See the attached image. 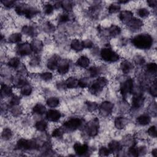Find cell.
Wrapping results in <instances>:
<instances>
[{"instance_id": "obj_1", "label": "cell", "mask_w": 157, "mask_h": 157, "mask_svg": "<svg viewBox=\"0 0 157 157\" xmlns=\"http://www.w3.org/2000/svg\"><path fill=\"white\" fill-rule=\"evenodd\" d=\"M134 46L139 49H149L153 44V38L149 34H140L132 39Z\"/></svg>"}, {"instance_id": "obj_55", "label": "cell", "mask_w": 157, "mask_h": 157, "mask_svg": "<svg viewBox=\"0 0 157 157\" xmlns=\"http://www.w3.org/2000/svg\"><path fill=\"white\" fill-rule=\"evenodd\" d=\"M83 44L84 48H87V49H90L93 47V42L89 40V39H86L83 41Z\"/></svg>"}, {"instance_id": "obj_56", "label": "cell", "mask_w": 157, "mask_h": 157, "mask_svg": "<svg viewBox=\"0 0 157 157\" xmlns=\"http://www.w3.org/2000/svg\"><path fill=\"white\" fill-rule=\"evenodd\" d=\"M147 3L150 7H155L156 6L157 1L156 0H149V1H147Z\"/></svg>"}, {"instance_id": "obj_6", "label": "cell", "mask_w": 157, "mask_h": 157, "mask_svg": "<svg viewBox=\"0 0 157 157\" xmlns=\"http://www.w3.org/2000/svg\"><path fill=\"white\" fill-rule=\"evenodd\" d=\"M33 51L32 45L28 42H25L19 44L17 47V54L20 56H26L31 54Z\"/></svg>"}, {"instance_id": "obj_7", "label": "cell", "mask_w": 157, "mask_h": 157, "mask_svg": "<svg viewBox=\"0 0 157 157\" xmlns=\"http://www.w3.org/2000/svg\"><path fill=\"white\" fill-rule=\"evenodd\" d=\"M134 82L132 78H128L124 83H122L120 86V93L124 97L131 93L133 91Z\"/></svg>"}, {"instance_id": "obj_52", "label": "cell", "mask_w": 157, "mask_h": 157, "mask_svg": "<svg viewBox=\"0 0 157 157\" xmlns=\"http://www.w3.org/2000/svg\"><path fill=\"white\" fill-rule=\"evenodd\" d=\"M1 3L7 8H11L15 5V1H11V0H5V1H1Z\"/></svg>"}, {"instance_id": "obj_17", "label": "cell", "mask_w": 157, "mask_h": 157, "mask_svg": "<svg viewBox=\"0 0 157 157\" xmlns=\"http://www.w3.org/2000/svg\"><path fill=\"white\" fill-rule=\"evenodd\" d=\"M57 69H58V73H59V74L65 75L69 71V63L68 62H66V61H65V62L60 63L58 65Z\"/></svg>"}, {"instance_id": "obj_53", "label": "cell", "mask_w": 157, "mask_h": 157, "mask_svg": "<svg viewBox=\"0 0 157 157\" xmlns=\"http://www.w3.org/2000/svg\"><path fill=\"white\" fill-rule=\"evenodd\" d=\"M20 102V98L17 97V96H14L13 97L10 101V104L12 106H17Z\"/></svg>"}, {"instance_id": "obj_44", "label": "cell", "mask_w": 157, "mask_h": 157, "mask_svg": "<svg viewBox=\"0 0 157 157\" xmlns=\"http://www.w3.org/2000/svg\"><path fill=\"white\" fill-rule=\"evenodd\" d=\"M25 4H18L15 6V12L16 13L19 15H24V12H25Z\"/></svg>"}, {"instance_id": "obj_42", "label": "cell", "mask_w": 157, "mask_h": 157, "mask_svg": "<svg viewBox=\"0 0 157 157\" xmlns=\"http://www.w3.org/2000/svg\"><path fill=\"white\" fill-rule=\"evenodd\" d=\"M146 69L148 72L150 73H155L156 72L157 66L155 63H150L146 66Z\"/></svg>"}, {"instance_id": "obj_25", "label": "cell", "mask_w": 157, "mask_h": 157, "mask_svg": "<svg viewBox=\"0 0 157 157\" xmlns=\"http://www.w3.org/2000/svg\"><path fill=\"white\" fill-rule=\"evenodd\" d=\"M31 45L33 51L35 52L36 54H38L42 50L43 44L39 40H34Z\"/></svg>"}, {"instance_id": "obj_48", "label": "cell", "mask_w": 157, "mask_h": 157, "mask_svg": "<svg viewBox=\"0 0 157 157\" xmlns=\"http://www.w3.org/2000/svg\"><path fill=\"white\" fill-rule=\"evenodd\" d=\"M128 153H129V155L130 156H137L139 155L138 149L134 146H132L129 148V150H128Z\"/></svg>"}, {"instance_id": "obj_31", "label": "cell", "mask_w": 157, "mask_h": 157, "mask_svg": "<svg viewBox=\"0 0 157 157\" xmlns=\"http://www.w3.org/2000/svg\"><path fill=\"white\" fill-rule=\"evenodd\" d=\"M35 128L39 132H44L47 128V123L44 120L38 121L35 124Z\"/></svg>"}, {"instance_id": "obj_39", "label": "cell", "mask_w": 157, "mask_h": 157, "mask_svg": "<svg viewBox=\"0 0 157 157\" xmlns=\"http://www.w3.org/2000/svg\"><path fill=\"white\" fill-rule=\"evenodd\" d=\"M54 6L50 3H46L43 6V10L46 15H50L54 11Z\"/></svg>"}, {"instance_id": "obj_30", "label": "cell", "mask_w": 157, "mask_h": 157, "mask_svg": "<svg viewBox=\"0 0 157 157\" xmlns=\"http://www.w3.org/2000/svg\"><path fill=\"white\" fill-rule=\"evenodd\" d=\"M109 34L113 37H116L121 33V28L117 25H112L109 30Z\"/></svg>"}, {"instance_id": "obj_10", "label": "cell", "mask_w": 157, "mask_h": 157, "mask_svg": "<svg viewBox=\"0 0 157 157\" xmlns=\"http://www.w3.org/2000/svg\"><path fill=\"white\" fill-rule=\"evenodd\" d=\"M61 117H62V114L57 110L51 109L46 113V118L50 121L57 122L60 119Z\"/></svg>"}, {"instance_id": "obj_15", "label": "cell", "mask_w": 157, "mask_h": 157, "mask_svg": "<svg viewBox=\"0 0 157 157\" xmlns=\"http://www.w3.org/2000/svg\"><path fill=\"white\" fill-rule=\"evenodd\" d=\"M144 102V98L142 95H136L132 100V106L134 109L140 108L142 106Z\"/></svg>"}, {"instance_id": "obj_14", "label": "cell", "mask_w": 157, "mask_h": 157, "mask_svg": "<svg viewBox=\"0 0 157 157\" xmlns=\"http://www.w3.org/2000/svg\"><path fill=\"white\" fill-rule=\"evenodd\" d=\"M133 18V13L129 11H123L119 14V19L124 23H128Z\"/></svg>"}, {"instance_id": "obj_51", "label": "cell", "mask_w": 157, "mask_h": 157, "mask_svg": "<svg viewBox=\"0 0 157 157\" xmlns=\"http://www.w3.org/2000/svg\"><path fill=\"white\" fill-rule=\"evenodd\" d=\"M147 133L153 137H156V126H150L147 130Z\"/></svg>"}, {"instance_id": "obj_13", "label": "cell", "mask_w": 157, "mask_h": 157, "mask_svg": "<svg viewBox=\"0 0 157 157\" xmlns=\"http://www.w3.org/2000/svg\"><path fill=\"white\" fill-rule=\"evenodd\" d=\"M74 149L78 155H84L89 151V146L86 144L76 143L74 145Z\"/></svg>"}, {"instance_id": "obj_29", "label": "cell", "mask_w": 157, "mask_h": 157, "mask_svg": "<svg viewBox=\"0 0 157 157\" xmlns=\"http://www.w3.org/2000/svg\"><path fill=\"white\" fill-rule=\"evenodd\" d=\"M47 106L50 108H56L60 104V100L56 97H50L47 100Z\"/></svg>"}, {"instance_id": "obj_36", "label": "cell", "mask_w": 157, "mask_h": 157, "mask_svg": "<svg viewBox=\"0 0 157 157\" xmlns=\"http://www.w3.org/2000/svg\"><path fill=\"white\" fill-rule=\"evenodd\" d=\"M73 3L70 1H62V7L66 12H70L73 9Z\"/></svg>"}, {"instance_id": "obj_46", "label": "cell", "mask_w": 157, "mask_h": 157, "mask_svg": "<svg viewBox=\"0 0 157 157\" xmlns=\"http://www.w3.org/2000/svg\"><path fill=\"white\" fill-rule=\"evenodd\" d=\"M40 77L43 81L47 82V81H49L52 79V77H53V75H52V74L51 73L46 72V73H41L40 75Z\"/></svg>"}, {"instance_id": "obj_49", "label": "cell", "mask_w": 157, "mask_h": 157, "mask_svg": "<svg viewBox=\"0 0 157 157\" xmlns=\"http://www.w3.org/2000/svg\"><path fill=\"white\" fill-rule=\"evenodd\" d=\"M40 63V58L38 56L33 57L30 62V64L32 66H36Z\"/></svg>"}, {"instance_id": "obj_54", "label": "cell", "mask_w": 157, "mask_h": 157, "mask_svg": "<svg viewBox=\"0 0 157 157\" xmlns=\"http://www.w3.org/2000/svg\"><path fill=\"white\" fill-rule=\"evenodd\" d=\"M150 93L154 97H156L157 95V87H156V82L155 81L153 84L150 86Z\"/></svg>"}, {"instance_id": "obj_2", "label": "cell", "mask_w": 157, "mask_h": 157, "mask_svg": "<svg viewBox=\"0 0 157 157\" xmlns=\"http://www.w3.org/2000/svg\"><path fill=\"white\" fill-rule=\"evenodd\" d=\"M101 57L104 61L109 62H116L120 59L119 55L108 46L101 50Z\"/></svg>"}, {"instance_id": "obj_47", "label": "cell", "mask_w": 157, "mask_h": 157, "mask_svg": "<svg viewBox=\"0 0 157 157\" xmlns=\"http://www.w3.org/2000/svg\"><path fill=\"white\" fill-rule=\"evenodd\" d=\"M110 150L108 148L105 147H101L99 150V155L102 156H108L110 153Z\"/></svg>"}, {"instance_id": "obj_59", "label": "cell", "mask_w": 157, "mask_h": 157, "mask_svg": "<svg viewBox=\"0 0 157 157\" xmlns=\"http://www.w3.org/2000/svg\"><path fill=\"white\" fill-rule=\"evenodd\" d=\"M128 3V1H119L118 2V3H120V4H125V3Z\"/></svg>"}, {"instance_id": "obj_50", "label": "cell", "mask_w": 157, "mask_h": 157, "mask_svg": "<svg viewBox=\"0 0 157 157\" xmlns=\"http://www.w3.org/2000/svg\"><path fill=\"white\" fill-rule=\"evenodd\" d=\"M70 20V17H69V15L67 13H65L61 15L59 17V19L58 20L60 22H66L68 21H69Z\"/></svg>"}, {"instance_id": "obj_27", "label": "cell", "mask_w": 157, "mask_h": 157, "mask_svg": "<svg viewBox=\"0 0 157 157\" xmlns=\"http://www.w3.org/2000/svg\"><path fill=\"white\" fill-rule=\"evenodd\" d=\"M1 97H9L12 93V90L11 86L6 84L1 85Z\"/></svg>"}, {"instance_id": "obj_3", "label": "cell", "mask_w": 157, "mask_h": 157, "mask_svg": "<svg viewBox=\"0 0 157 157\" xmlns=\"http://www.w3.org/2000/svg\"><path fill=\"white\" fill-rule=\"evenodd\" d=\"M108 84V81L106 77H98L90 85V92L93 94H98L102 91L104 87L107 85Z\"/></svg>"}, {"instance_id": "obj_11", "label": "cell", "mask_w": 157, "mask_h": 157, "mask_svg": "<svg viewBox=\"0 0 157 157\" xmlns=\"http://www.w3.org/2000/svg\"><path fill=\"white\" fill-rule=\"evenodd\" d=\"M39 12V10L37 8L32 6H28L25 4L24 15H25L27 18L29 19H32L34 16H36Z\"/></svg>"}, {"instance_id": "obj_23", "label": "cell", "mask_w": 157, "mask_h": 157, "mask_svg": "<svg viewBox=\"0 0 157 157\" xmlns=\"http://www.w3.org/2000/svg\"><path fill=\"white\" fill-rule=\"evenodd\" d=\"M133 68V66L132 63H130L129 61L127 60H125L124 62H122L120 65V68L125 74H128V73H129Z\"/></svg>"}, {"instance_id": "obj_12", "label": "cell", "mask_w": 157, "mask_h": 157, "mask_svg": "<svg viewBox=\"0 0 157 157\" xmlns=\"http://www.w3.org/2000/svg\"><path fill=\"white\" fill-rule=\"evenodd\" d=\"M60 60V57L57 55L52 56L47 62V68L50 70H55L58 66V63Z\"/></svg>"}, {"instance_id": "obj_26", "label": "cell", "mask_w": 157, "mask_h": 157, "mask_svg": "<svg viewBox=\"0 0 157 157\" xmlns=\"http://www.w3.org/2000/svg\"><path fill=\"white\" fill-rule=\"evenodd\" d=\"M33 111L34 114H39V115H42L44 114L46 112V107L42 105V104H37L36 106L33 109Z\"/></svg>"}, {"instance_id": "obj_41", "label": "cell", "mask_w": 157, "mask_h": 157, "mask_svg": "<svg viewBox=\"0 0 157 157\" xmlns=\"http://www.w3.org/2000/svg\"><path fill=\"white\" fill-rule=\"evenodd\" d=\"M64 133V131L63 128H55L54 131L53 132H52V136L54 137H56V138H59L62 137L63 134Z\"/></svg>"}, {"instance_id": "obj_8", "label": "cell", "mask_w": 157, "mask_h": 157, "mask_svg": "<svg viewBox=\"0 0 157 157\" xmlns=\"http://www.w3.org/2000/svg\"><path fill=\"white\" fill-rule=\"evenodd\" d=\"M82 123V120L80 118H72L65 122L63 127L69 131H74L81 126Z\"/></svg>"}, {"instance_id": "obj_5", "label": "cell", "mask_w": 157, "mask_h": 157, "mask_svg": "<svg viewBox=\"0 0 157 157\" xmlns=\"http://www.w3.org/2000/svg\"><path fill=\"white\" fill-rule=\"evenodd\" d=\"M17 147L21 150H33L38 148V144L35 141L21 139L17 142Z\"/></svg>"}, {"instance_id": "obj_4", "label": "cell", "mask_w": 157, "mask_h": 157, "mask_svg": "<svg viewBox=\"0 0 157 157\" xmlns=\"http://www.w3.org/2000/svg\"><path fill=\"white\" fill-rule=\"evenodd\" d=\"M99 120L95 118L90 121L86 126V132L89 136L94 137L98 133Z\"/></svg>"}, {"instance_id": "obj_43", "label": "cell", "mask_w": 157, "mask_h": 157, "mask_svg": "<svg viewBox=\"0 0 157 157\" xmlns=\"http://www.w3.org/2000/svg\"><path fill=\"white\" fill-rule=\"evenodd\" d=\"M137 14L139 17H142V18H144V17H147L149 15L150 12L145 8H141L138 10Z\"/></svg>"}, {"instance_id": "obj_9", "label": "cell", "mask_w": 157, "mask_h": 157, "mask_svg": "<svg viewBox=\"0 0 157 157\" xmlns=\"http://www.w3.org/2000/svg\"><path fill=\"white\" fill-rule=\"evenodd\" d=\"M113 108H114V104L109 101H104L101 103L100 107V110L101 114L104 116H108L110 114Z\"/></svg>"}, {"instance_id": "obj_37", "label": "cell", "mask_w": 157, "mask_h": 157, "mask_svg": "<svg viewBox=\"0 0 157 157\" xmlns=\"http://www.w3.org/2000/svg\"><path fill=\"white\" fill-rule=\"evenodd\" d=\"M12 136V132L9 128H5L2 132V137L4 140H9Z\"/></svg>"}, {"instance_id": "obj_28", "label": "cell", "mask_w": 157, "mask_h": 157, "mask_svg": "<svg viewBox=\"0 0 157 157\" xmlns=\"http://www.w3.org/2000/svg\"><path fill=\"white\" fill-rule=\"evenodd\" d=\"M23 33H24L26 35H28L30 36H34V34H35V30L34 28L31 27V26L25 25L22 28V30Z\"/></svg>"}, {"instance_id": "obj_33", "label": "cell", "mask_w": 157, "mask_h": 157, "mask_svg": "<svg viewBox=\"0 0 157 157\" xmlns=\"http://www.w3.org/2000/svg\"><path fill=\"white\" fill-rule=\"evenodd\" d=\"M20 63V61L19 58L17 57H14L9 60L7 65L9 66H10L11 68H17V67L19 66Z\"/></svg>"}, {"instance_id": "obj_20", "label": "cell", "mask_w": 157, "mask_h": 157, "mask_svg": "<svg viewBox=\"0 0 157 157\" xmlns=\"http://www.w3.org/2000/svg\"><path fill=\"white\" fill-rule=\"evenodd\" d=\"M78 80L74 77H69L65 82L66 86L68 89H75L78 86Z\"/></svg>"}, {"instance_id": "obj_22", "label": "cell", "mask_w": 157, "mask_h": 157, "mask_svg": "<svg viewBox=\"0 0 157 157\" xmlns=\"http://www.w3.org/2000/svg\"><path fill=\"white\" fill-rule=\"evenodd\" d=\"M90 59L85 56H81L77 61V65L81 68H86L90 65Z\"/></svg>"}, {"instance_id": "obj_58", "label": "cell", "mask_w": 157, "mask_h": 157, "mask_svg": "<svg viewBox=\"0 0 157 157\" xmlns=\"http://www.w3.org/2000/svg\"><path fill=\"white\" fill-rule=\"evenodd\" d=\"M152 155L154 156H157V150L156 149H155L154 150H152Z\"/></svg>"}, {"instance_id": "obj_45", "label": "cell", "mask_w": 157, "mask_h": 157, "mask_svg": "<svg viewBox=\"0 0 157 157\" xmlns=\"http://www.w3.org/2000/svg\"><path fill=\"white\" fill-rule=\"evenodd\" d=\"M89 78H86V77H84V78H81V79L78 80V86L81 87V88H85L89 85Z\"/></svg>"}, {"instance_id": "obj_38", "label": "cell", "mask_w": 157, "mask_h": 157, "mask_svg": "<svg viewBox=\"0 0 157 157\" xmlns=\"http://www.w3.org/2000/svg\"><path fill=\"white\" fill-rule=\"evenodd\" d=\"M86 108L90 112H93L98 108V105L97 102L92 101H86Z\"/></svg>"}, {"instance_id": "obj_19", "label": "cell", "mask_w": 157, "mask_h": 157, "mask_svg": "<svg viewBox=\"0 0 157 157\" xmlns=\"http://www.w3.org/2000/svg\"><path fill=\"white\" fill-rule=\"evenodd\" d=\"M137 123L142 126L149 125L151 121V118L148 115H141L136 119Z\"/></svg>"}, {"instance_id": "obj_32", "label": "cell", "mask_w": 157, "mask_h": 157, "mask_svg": "<svg viewBox=\"0 0 157 157\" xmlns=\"http://www.w3.org/2000/svg\"><path fill=\"white\" fill-rule=\"evenodd\" d=\"M22 34L19 33H15L12 34L9 38V41L11 43H17L21 41Z\"/></svg>"}, {"instance_id": "obj_40", "label": "cell", "mask_w": 157, "mask_h": 157, "mask_svg": "<svg viewBox=\"0 0 157 157\" xmlns=\"http://www.w3.org/2000/svg\"><path fill=\"white\" fill-rule=\"evenodd\" d=\"M90 76L92 77H95L98 76L100 73V69L98 68V67H96V66H92L91 67L89 70Z\"/></svg>"}, {"instance_id": "obj_18", "label": "cell", "mask_w": 157, "mask_h": 157, "mask_svg": "<svg viewBox=\"0 0 157 157\" xmlns=\"http://www.w3.org/2000/svg\"><path fill=\"white\" fill-rule=\"evenodd\" d=\"M71 47L73 50H74L76 52L82 51L84 49L83 41H81L78 39L73 40L71 43Z\"/></svg>"}, {"instance_id": "obj_24", "label": "cell", "mask_w": 157, "mask_h": 157, "mask_svg": "<svg viewBox=\"0 0 157 157\" xmlns=\"http://www.w3.org/2000/svg\"><path fill=\"white\" fill-rule=\"evenodd\" d=\"M109 149L110 152H118L121 149L120 144L117 141H112L109 144Z\"/></svg>"}, {"instance_id": "obj_16", "label": "cell", "mask_w": 157, "mask_h": 157, "mask_svg": "<svg viewBox=\"0 0 157 157\" xmlns=\"http://www.w3.org/2000/svg\"><path fill=\"white\" fill-rule=\"evenodd\" d=\"M128 25H129V27L131 29L138 30L141 28L143 26V22L140 19L133 18L128 23Z\"/></svg>"}, {"instance_id": "obj_57", "label": "cell", "mask_w": 157, "mask_h": 157, "mask_svg": "<svg viewBox=\"0 0 157 157\" xmlns=\"http://www.w3.org/2000/svg\"><path fill=\"white\" fill-rule=\"evenodd\" d=\"M135 61H136V63H137L139 65H141V64H142L144 62V59L142 57L137 56V59H135Z\"/></svg>"}, {"instance_id": "obj_35", "label": "cell", "mask_w": 157, "mask_h": 157, "mask_svg": "<svg viewBox=\"0 0 157 157\" xmlns=\"http://www.w3.org/2000/svg\"><path fill=\"white\" fill-rule=\"evenodd\" d=\"M32 90V87L30 85L27 84L21 88V93L23 96H29L31 94Z\"/></svg>"}, {"instance_id": "obj_21", "label": "cell", "mask_w": 157, "mask_h": 157, "mask_svg": "<svg viewBox=\"0 0 157 157\" xmlns=\"http://www.w3.org/2000/svg\"><path fill=\"white\" fill-rule=\"evenodd\" d=\"M128 124V120L124 117H117L115 120V126L118 129H124L126 124Z\"/></svg>"}, {"instance_id": "obj_34", "label": "cell", "mask_w": 157, "mask_h": 157, "mask_svg": "<svg viewBox=\"0 0 157 157\" xmlns=\"http://www.w3.org/2000/svg\"><path fill=\"white\" fill-rule=\"evenodd\" d=\"M120 5L119 3H112L111 4L109 7H108V11L109 12L110 14H114V13H117L120 10Z\"/></svg>"}]
</instances>
